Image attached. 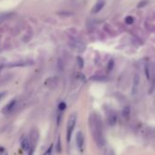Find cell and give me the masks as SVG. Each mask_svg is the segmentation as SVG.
Here are the masks:
<instances>
[{"label": "cell", "mask_w": 155, "mask_h": 155, "mask_svg": "<svg viewBox=\"0 0 155 155\" xmlns=\"http://www.w3.org/2000/svg\"><path fill=\"white\" fill-rule=\"evenodd\" d=\"M89 123L95 142L99 147H102L105 143V138L102 129V121L100 118L95 113L90 114L89 118Z\"/></svg>", "instance_id": "cell-1"}, {"label": "cell", "mask_w": 155, "mask_h": 155, "mask_svg": "<svg viewBox=\"0 0 155 155\" xmlns=\"http://www.w3.org/2000/svg\"><path fill=\"white\" fill-rule=\"evenodd\" d=\"M76 121H77V115L75 113H73L70 115L69 119V121L67 124V141L69 143L71 141V137H72V133L73 131L75 129V125H76Z\"/></svg>", "instance_id": "cell-2"}, {"label": "cell", "mask_w": 155, "mask_h": 155, "mask_svg": "<svg viewBox=\"0 0 155 155\" xmlns=\"http://www.w3.org/2000/svg\"><path fill=\"white\" fill-rule=\"evenodd\" d=\"M16 104V99L10 100V101H9V102L3 108L2 112H3L4 114H7V113H9V112H11L13 109H14Z\"/></svg>", "instance_id": "cell-3"}, {"label": "cell", "mask_w": 155, "mask_h": 155, "mask_svg": "<svg viewBox=\"0 0 155 155\" xmlns=\"http://www.w3.org/2000/svg\"><path fill=\"white\" fill-rule=\"evenodd\" d=\"M76 142H77V146H78L79 150H82L83 145H84V136L81 131H78L76 134Z\"/></svg>", "instance_id": "cell-4"}, {"label": "cell", "mask_w": 155, "mask_h": 155, "mask_svg": "<svg viewBox=\"0 0 155 155\" xmlns=\"http://www.w3.org/2000/svg\"><path fill=\"white\" fill-rule=\"evenodd\" d=\"M117 121H118L117 115L115 114V112L111 111L108 114V122H109V124L111 126H115Z\"/></svg>", "instance_id": "cell-5"}, {"label": "cell", "mask_w": 155, "mask_h": 155, "mask_svg": "<svg viewBox=\"0 0 155 155\" xmlns=\"http://www.w3.org/2000/svg\"><path fill=\"white\" fill-rule=\"evenodd\" d=\"M139 84H140V76L137 74L134 75L133 78V87H132V94H136L137 89L139 88Z\"/></svg>", "instance_id": "cell-6"}, {"label": "cell", "mask_w": 155, "mask_h": 155, "mask_svg": "<svg viewBox=\"0 0 155 155\" xmlns=\"http://www.w3.org/2000/svg\"><path fill=\"white\" fill-rule=\"evenodd\" d=\"M30 147H31V146H30V143H29V140L26 139V138H24V139L21 141V148H22L24 151H29Z\"/></svg>", "instance_id": "cell-7"}, {"label": "cell", "mask_w": 155, "mask_h": 155, "mask_svg": "<svg viewBox=\"0 0 155 155\" xmlns=\"http://www.w3.org/2000/svg\"><path fill=\"white\" fill-rule=\"evenodd\" d=\"M130 114H131V108L129 106H126L122 111V116L124 119H126V120H129Z\"/></svg>", "instance_id": "cell-8"}, {"label": "cell", "mask_w": 155, "mask_h": 155, "mask_svg": "<svg viewBox=\"0 0 155 155\" xmlns=\"http://www.w3.org/2000/svg\"><path fill=\"white\" fill-rule=\"evenodd\" d=\"M103 6H104V1H99V2L96 4L94 9H93V13H98V12H99V11L103 8Z\"/></svg>", "instance_id": "cell-9"}, {"label": "cell", "mask_w": 155, "mask_h": 155, "mask_svg": "<svg viewBox=\"0 0 155 155\" xmlns=\"http://www.w3.org/2000/svg\"><path fill=\"white\" fill-rule=\"evenodd\" d=\"M145 76H146V78H147L148 79H151V71H150V68H149V66H147V65L145 66Z\"/></svg>", "instance_id": "cell-10"}, {"label": "cell", "mask_w": 155, "mask_h": 155, "mask_svg": "<svg viewBox=\"0 0 155 155\" xmlns=\"http://www.w3.org/2000/svg\"><path fill=\"white\" fill-rule=\"evenodd\" d=\"M90 79H92V80H96V81H103V80H107V78L106 77H91Z\"/></svg>", "instance_id": "cell-11"}, {"label": "cell", "mask_w": 155, "mask_h": 155, "mask_svg": "<svg viewBox=\"0 0 155 155\" xmlns=\"http://www.w3.org/2000/svg\"><path fill=\"white\" fill-rule=\"evenodd\" d=\"M66 109H67V104L64 101H62V102H60L59 104V111H65Z\"/></svg>", "instance_id": "cell-12"}, {"label": "cell", "mask_w": 155, "mask_h": 155, "mask_svg": "<svg viewBox=\"0 0 155 155\" xmlns=\"http://www.w3.org/2000/svg\"><path fill=\"white\" fill-rule=\"evenodd\" d=\"M125 22L128 24V25H131L133 22H134V18L132 16H127L125 18Z\"/></svg>", "instance_id": "cell-13"}, {"label": "cell", "mask_w": 155, "mask_h": 155, "mask_svg": "<svg viewBox=\"0 0 155 155\" xmlns=\"http://www.w3.org/2000/svg\"><path fill=\"white\" fill-rule=\"evenodd\" d=\"M78 64H79V67L80 69H82L84 67V60L81 57H78Z\"/></svg>", "instance_id": "cell-14"}, {"label": "cell", "mask_w": 155, "mask_h": 155, "mask_svg": "<svg viewBox=\"0 0 155 155\" xmlns=\"http://www.w3.org/2000/svg\"><path fill=\"white\" fill-rule=\"evenodd\" d=\"M113 67H114V61L111 60V61L109 62V64H108V72L111 71L113 69Z\"/></svg>", "instance_id": "cell-15"}, {"label": "cell", "mask_w": 155, "mask_h": 155, "mask_svg": "<svg viewBox=\"0 0 155 155\" xmlns=\"http://www.w3.org/2000/svg\"><path fill=\"white\" fill-rule=\"evenodd\" d=\"M52 149H53V146L50 145V147L46 151V152L44 153V155H52Z\"/></svg>", "instance_id": "cell-16"}, {"label": "cell", "mask_w": 155, "mask_h": 155, "mask_svg": "<svg viewBox=\"0 0 155 155\" xmlns=\"http://www.w3.org/2000/svg\"><path fill=\"white\" fill-rule=\"evenodd\" d=\"M57 151L58 152L61 151V144H60V138H59V137L58 139V143H57Z\"/></svg>", "instance_id": "cell-17"}, {"label": "cell", "mask_w": 155, "mask_h": 155, "mask_svg": "<svg viewBox=\"0 0 155 155\" xmlns=\"http://www.w3.org/2000/svg\"><path fill=\"white\" fill-rule=\"evenodd\" d=\"M0 155H8L4 148H0Z\"/></svg>", "instance_id": "cell-18"}, {"label": "cell", "mask_w": 155, "mask_h": 155, "mask_svg": "<svg viewBox=\"0 0 155 155\" xmlns=\"http://www.w3.org/2000/svg\"><path fill=\"white\" fill-rule=\"evenodd\" d=\"M5 95H6V92H1V93H0V100H1L4 98Z\"/></svg>", "instance_id": "cell-19"}]
</instances>
